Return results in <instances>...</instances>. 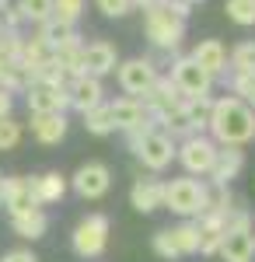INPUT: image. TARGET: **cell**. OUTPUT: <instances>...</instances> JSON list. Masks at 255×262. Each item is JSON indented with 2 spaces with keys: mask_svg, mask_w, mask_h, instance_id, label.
<instances>
[{
  "mask_svg": "<svg viewBox=\"0 0 255 262\" xmlns=\"http://www.w3.org/2000/svg\"><path fill=\"white\" fill-rule=\"evenodd\" d=\"M206 137L217 147H245L255 140V108L235 95H220L210 101Z\"/></svg>",
  "mask_w": 255,
  "mask_h": 262,
  "instance_id": "obj_1",
  "label": "cell"
},
{
  "mask_svg": "<svg viewBox=\"0 0 255 262\" xmlns=\"http://www.w3.org/2000/svg\"><path fill=\"white\" fill-rule=\"evenodd\" d=\"M210 182L206 179H193V175H178V179L164 182V206L161 210H172L182 221H196L199 213L210 210Z\"/></svg>",
  "mask_w": 255,
  "mask_h": 262,
  "instance_id": "obj_2",
  "label": "cell"
},
{
  "mask_svg": "<svg viewBox=\"0 0 255 262\" xmlns=\"http://www.w3.org/2000/svg\"><path fill=\"white\" fill-rule=\"evenodd\" d=\"M143 35L154 49H164V53H178V46L185 39V21L175 18L164 4L157 7H147L143 11Z\"/></svg>",
  "mask_w": 255,
  "mask_h": 262,
  "instance_id": "obj_3",
  "label": "cell"
},
{
  "mask_svg": "<svg viewBox=\"0 0 255 262\" xmlns=\"http://www.w3.org/2000/svg\"><path fill=\"white\" fill-rule=\"evenodd\" d=\"M109 234H112L109 217L105 213H88L70 231V248H74V255H80V259H98L101 252L109 248Z\"/></svg>",
  "mask_w": 255,
  "mask_h": 262,
  "instance_id": "obj_4",
  "label": "cell"
},
{
  "mask_svg": "<svg viewBox=\"0 0 255 262\" xmlns=\"http://www.w3.org/2000/svg\"><path fill=\"white\" fill-rule=\"evenodd\" d=\"M217 150H220V147H217L206 133H196V137H185V140L175 143V161L182 164L185 175H193V179H206L210 168H214Z\"/></svg>",
  "mask_w": 255,
  "mask_h": 262,
  "instance_id": "obj_5",
  "label": "cell"
},
{
  "mask_svg": "<svg viewBox=\"0 0 255 262\" xmlns=\"http://www.w3.org/2000/svg\"><path fill=\"white\" fill-rule=\"evenodd\" d=\"M168 77H172V84L178 88L182 98H214V77L189 56H178L168 70Z\"/></svg>",
  "mask_w": 255,
  "mask_h": 262,
  "instance_id": "obj_6",
  "label": "cell"
},
{
  "mask_svg": "<svg viewBox=\"0 0 255 262\" xmlns=\"http://www.w3.org/2000/svg\"><path fill=\"white\" fill-rule=\"evenodd\" d=\"M157 77H161V74H157V67L147 60V56L119 60V67H116V81H119V88H122V95H130V98H143V95L154 88Z\"/></svg>",
  "mask_w": 255,
  "mask_h": 262,
  "instance_id": "obj_7",
  "label": "cell"
},
{
  "mask_svg": "<svg viewBox=\"0 0 255 262\" xmlns=\"http://www.w3.org/2000/svg\"><path fill=\"white\" fill-rule=\"evenodd\" d=\"M67 182H70V189L77 192L80 200H101L112 189V168L101 161H88V164H80Z\"/></svg>",
  "mask_w": 255,
  "mask_h": 262,
  "instance_id": "obj_8",
  "label": "cell"
},
{
  "mask_svg": "<svg viewBox=\"0 0 255 262\" xmlns=\"http://www.w3.org/2000/svg\"><path fill=\"white\" fill-rule=\"evenodd\" d=\"M137 158L151 175H161V171H168L172 161H175V140L164 129H151L143 137V143L137 147Z\"/></svg>",
  "mask_w": 255,
  "mask_h": 262,
  "instance_id": "obj_9",
  "label": "cell"
},
{
  "mask_svg": "<svg viewBox=\"0 0 255 262\" xmlns=\"http://www.w3.org/2000/svg\"><path fill=\"white\" fill-rule=\"evenodd\" d=\"M25 105L32 116H46V112H63L70 108V95H67V84H42V81H32L25 88Z\"/></svg>",
  "mask_w": 255,
  "mask_h": 262,
  "instance_id": "obj_10",
  "label": "cell"
},
{
  "mask_svg": "<svg viewBox=\"0 0 255 262\" xmlns=\"http://www.w3.org/2000/svg\"><path fill=\"white\" fill-rule=\"evenodd\" d=\"M80 67H84V74H88V77H98V81H105L109 74H116V67H119V49H116L109 39L84 42Z\"/></svg>",
  "mask_w": 255,
  "mask_h": 262,
  "instance_id": "obj_11",
  "label": "cell"
},
{
  "mask_svg": "<svg viewBox=\"0 0 255 262\" xmlns=\"http://www.w3.org/2000/svg\"><path fill=\"white\" fill-rule=\"evenodd\" d=\"M130 206L137 213H154L164 206V179L161 175H137L130 185Z\"/></svg>",
  "mask_w": 255,
  "mask_h": 262,
  "instance_id": "obj_12",
  "label": "cell"
},
{
  "mask_svg": "<svg viewBox=\"0 0 255 262\" xmlns=\"http://www.w3.org/2000/svg\"><path fill=\"white\" fill-rule=\"evenodd\" d=\"M189 60L199 63L210 77H227L231 70H227V46L220 39H199L196 46H193V53H189Z\"/></svg>",
  "mask_w": 255,
  "mask_h": 262,
  "instance_id": "obj_13",
  "label": "cell"
},
{
  "mask_svg": "<svg viewBox=\"0 0 255 262\" xmlns=\"http://www.w3.org/2000/svg\"><path fill=\"white\" fill-rule=\"evenodd\" d=\"M241 171H245V147H220L206 182H210L214 189H220V185H231Z\"/></svg>",
  "mask_w": 255,
  "mask_h": 262,
  "instance_id": "obj_14",
  "label": "cell"
},
{
  "mask_svg": "<svg viewBox=\"0 0 255 262\" xmlns=\"http://www.w3.org/2000/svg\"><path fill=\"white\" fill-rule=\"evenodd\" d=\"M4 206H7L11 217H14V213H28V210H42L39 200H35V192H32V179H25V175H7V179H4Z\"/></svg>",
  "mask_w": 255,
  "mask_h": 262,
  "instance_id": "obj_15",
  "label": "cell"
},
{
  "mask_svg": "<svg viewBox=\"0 0 255 262\" xmlns=\"http://www.w3.org/2000/svg\"><path fill=\"white\" fill-rule=\"evenodd\" d=\"M67 95H70V108H77L80 116L88 112V108H95L105 101V84L98 77H88V74H80L74 81L67 84Z\"/></svg>",
  "mask_w": 255,
  "mask_h": 262,
  "instance_id": "obj_16",
  "label": "cell"
},
{
  "mask_svg": "<svg viewBox=\"0 0 255 262\" xmlns=\"http://www.w3.org/2000/svg\"><path fill=\"white\" fill-rule=\"evenodd\" d=\"M67 129L70 122L63 112H46V116H32V137L42 143V147H56V143L67 140Z\"/></svg>",
  "mask_w": 255,
  "mask_h": 262,
  "instance_id": "obj_17",
  "label": "cell"
},
{
  "mask_svg": "<svg viewBox=\"0 0 255 262\" xmlns=\"http://www.w3.org/2000/svg\"><path fill=\"white\" fill-rule=\"evenodd\" d=\"M217 255L224 262H255V231H227Z\"/></svg>",
  "mask_w": 255,
  "mask_h": 262,
  "instance_id": "obj_18",
  "label": "cell"
},
{
  "mask_svg": "<svg viewBox=\"0 0 255 262\" xmlns=\"http://www.w3.org/2000/svg\"><path fill=\"white\" fill-rule=\"evenodd\" d=\"M109 112H112V122H116V129H133L140 122H147V108H143V101L140 98H130V95H119L116 101H109Z\"/></svg>",
  "mask_w": 255,
  "mask_h": 262,
  "instance_id": "obj_19",
  "label": "cell"
},
{
  "mask_svg": "<svg viewBox=\"0 0 255 262\" xmlns=\"http://www.w3.org/2000/svg\"><path fill=\"white\" fill-rule=\"evenodd\" d=\"M67 189H70V182L67 175H59V171H46V175H32V192H35V200L39 206H53L67 196Z\"/></svg>",
  "mask_w": 255,
  "mask_h": 262,
  "instance_id": "obj_20",
  "label": "cell"
},
{
  "mask_svg": "<svg viewBox=\"0 0 255 262\" xmlns=\"http://www.w3.org/2000/svg\"><path fill=\"white\" fill-rule=\"evenodd\" d=\"M11 231L25 238V242H39L46 238V231H49V217H46V210H28V213H14L11 217Z\"/></svg>",
  "mask_w": 255,
  "mask_h": 262,
  "instance_id": "obj_21",
  "label": "cell"
},
{
  "mask_svg": "<svg viewBox=\"0 0 255 262\" xmlns=\"http://www.w3.org/2000/svg\"><path fill=\"white\" fill-rule=\"evenodd\" d=\"M53 53H56L59 46H67V42H77L80 39V32H77V25H63V21H56V18H49V21H42L39 25V32H35Z\"/></svg>",
  "mask_w": 255,
  "mask_h": 262,
  "instance_id": "obj_22",
  "label": "cell"
},
{
  "mask_svg": "<svg viewBox=\"0 0 255 262\" xmlns=\"http://www.w3.org/2000/svg\"><path fill=\"white\" fill-rule=\"evenodd\" d=\"M80 122H84V129H88L91 137H109V133H116V122H112V112H109V101L88 108V112L80 116Z\"/></svg>",
  "mask_w": 255,
  "mask_h": 262,
  "instance_id": "obj_23",
  "label": "cell"
},
{
  "mask_svg": "<svg viewBox=\"0 0 255 262\" xmlns=\"http://www.w3.org/2000/svg\"><path fill=\"white\" fill-rule=\"evenodd\" d=\"M172 238H175L178 255H182V259H193V255H199V227H196V221L175 224V227H172Z\"/></svg>",
  "mask_w": 255,
  "mask_h": 262,
  "instance_id": "obj_24",
  "label": "cell"
},
{
  "mask_svg": "<svg viewBox=\"0 0 255 262\" xmlns=\"http://www.w3.org/2000/svg\"><path fill=\"white\" fill-rule=\"evenodd\" d=\"M227 70L231 74H252L255 70V39L238 42L235 49H227Z\"/></svg>",
  "mask_w": 255,
  "mask_h": 262,
  "instance_id": "obj_25",
  "label": "cell"
},
{
  "mask_svg": "<svg viewBox=\"0 0 255 262\" xmlns=\"http://www.w3.org/2000/svg\"><path fill=\"white\" fill-rule=\"evenodd\" d=\"M151 248H154L157 259H164V262H178V259H182V255H178L175 238H172V227H161V231H154V234H151Z\"/></svg>",
  "mask_w": 255,
  "mask_h": 262,
  "instance_id": "obj_26",
  "label": "cell"
},
{
  "mask_svg": "<svg viewBox=\"0 0 255 262\" xmlns=\"http://www.w3.org/2000/svg\"><path fill=\"white\" fill-rule=\"evenodd\" d=\"M14 7L21 11V18L28 25H42V21L53 18V0H18Z\"/></svg>",
  "mask_w": 255,
  "mask_h": 262,
  "instance_id": "obj_27",
  "label": "cell"
},
{
  "mask_svg": "<svg viewBox=\"0 0 255 262\" xmlns=\"http://www.w3.org/2000/svg\"><path fill=\"white\" fill-rule=\"evenodd\" d=\"M224 11L241 28H252L255 25V0H224Z\"/></svg>",
  "mask_w": 255,
  "mask_h": 262,
  "instance_id": "obj_28",
  "label": "cell"
},
{
  "mask_svg": "<svg viewBox=\"0 0 255 262\" xmlns=\"http://www.w3.org/2000/svg\"><path fill=\"white\" fill-rule=\"evenodd\" d=\"M84 14V0H53V18L63 25H77Z\"/></svg>",
  "mask_w": 255,
  "mask_h": 262,
  "instance_id": "obj_29",
  "label": "cell"
},
{
  "mask_svg": "<svg viewBox=\"0 0 255 262\" xmlns=\"http://www.w3.org/2000/svg\"><path fill=\"white\" fill-rule=\"evenodd\" d=\"M21 143V122L14 116H4L0 119V150H14Z\"/></svg>",
  "mask_w": 255,
  "mask_h": 262,
  "instance_id": "obj_30",
  "label": "cell"
},
{
  "mask_svg": "<svg viewBox=\"0 0 255 262\" xmlns=\"http://www.w3.org/2000/svg\"><path fill=\"white\" fill-rule=\"evenodd\" d=\"M95 7L105 18H126L130 11H137V0H95Z\"/></svg>",
  "mask_w": 255,
  "mask_h": 262,
  "instance_id": "obj_31",
  "label": "cell"
},
{
  "mask_svg": "<svg viewBox=\"0 0 255 262\" xmlns=\"http://www.w3.org/2000/svg\"><path fill=\"white\" fill-rule=\"evenodd\" d=\"M151 129H154V122H151V119L140 122V126H133V129H126V133H122V137H126V150H130V154H137V147L143 143V137H147Z\"/></svg>",
  "mask_w": 255,
  "mask_h": 262,
  "instance_id": "obj_32",
  "label": "cell"
},
{
  "mask_svg": "<svg viewBox=\"0 0 255 262\" xmlns=\"http://www.w3.org/2000/svg\"><path fill=\"white\" fill-rule=\"evenodd\" d=\"M0 25H4L7 32H21V25H28V21L21 18L18 7H11V4H7V7H4V21H0Z\"/></svg>",
  "mask_w": 255,
  "mask_h": 262,
  "instance_id": "obj_33",
  "label": "cell"
},
{
  "mask_svg": "<svg viewBox=\"0 0 255 262\" xmlns=\"http://www.w3.org/2000/svg\"><path fill=\"white\" fill-rule=\"evenodd\" d=\"M0 262H39V255H35L32 248H11Z\"/></svg>",
  "mask_w": 255,
  "mask_h": 262,
  "instance_id": "obj_34",
  "label": "cell"
},
{
  "mask_svg": "<svg viewBox=\"0 0 255 262\" xmlns=\"http://www.w3.org/2000/svg\"><path fill=\"white\" fill-rule=\"evenodd\" d=\"M164 7H168L175 18H182V21H189V14H193V7H189L185 0H164Z\"/></svg>",
  "mask_w": 255,
  "mask_h": 262,
  "instance_id": "obj_35",
  "label": "cell"
},
{
  "mask_svg": "<svg viewBox=\"0 0 255 262\" xmlns=\"http://www.w3.org/2000/svg\"><path fill=\"white\" fill-rule=\"evenodd\" d=\"M11 108H14V95H11L7 88H0V119L11 116Z\"/></svg>",
  "mask_w": 255,
  "mask_h": 262,
  "instance_id": "obj_36",
  "label": "cell"
},
{
  "mask_svg": "<svg viewBox=\"0 0 255 262\" xmlns=\"http://www.w3.org/2000/svg\"><path fill=\"white\" fill-rule=\"evenodd\" d=\"M157 4H164V0H137V7H143V11L147 7H157Z\"/></svg>",
  "mask_w": 255,
  "mask_h": 262,
  "instance_id": "obj_37",
  "label": "cell"
},
{
  "mask_svg": "<svg viewBox=\"0 0 255 262\" xmlns=\"http://www.w3.org/2000/svg\"><path fill=\"white\" fill-rule=\"evenodd\" d=\"M0 206H4V175H0Z\"/></svg>",
  "mask_w": 255,
  "mask_h": 262,
  "instance_id": "obj_38",
  "label": "cell"
},
{
  "mask_svg": "<svg viewBox=\"0 0 255 262\" xmlns=\"http://www.w3.org/2000/svg\"><path fill=\"white\" fill-rule=\"evenodd\" d=\"M185 4H189V7H196V4H203V0H185Z\"/></svg>",
  "mask_w": 255,
  "mask_h": 262,
  "instance_id": "obj_39",
  "label": "cell"
},
{
  "mask_svg": "<svg viewBox=\"0 0 255 262\" xmlns=\"http://www.w3.org/2000/svg\"><path fill=\"white\" fill-rule=\"evenodd\" d=\"M7 4H11V0H0V11H4V7H7Z\"/></svg>",
  "mask_w": 255,
  "mask_h": 262,
  "instance_id": "obj_40",
  "label": "cell"
},
{
  "mask_svg": "<svg viewBox=\"0 0 255 262\" xmlns=\"http://www.w3.org/2000/svg\"><path fill=\"white\" fill-rule=\"evenodd\" d=\"M4 67H7V63H0V77H4Z\"/></svg>",
  "mask_w": 255,
  "mask_h": 262,
  "instance_id": "obj_41",
  "label": "cell"
},
{
  "mask_svg": "<svg viewBox=\"0 0 255 262\" xmlns=\"http://www.w3.org/2000/svg\"><path fill=\"white\" fill-rule=\"evenodd\" d=\"M0 35H4V25H0Z\"/></svg>",
  "mask_w": 255,
  "mask_h": 262,
  "instance_id": "obj_42",
  "label": "cell"
}]
</instances>
